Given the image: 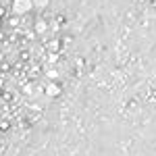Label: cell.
<instances>
[{
  "instance_id": "obj_1",
  "label": "cell",
  "mask_w": 156,
  "mask_h": 156,
  "mask_svg": "<svg viewBox=\"0 0 156 156\" xmlns=\"http://www.w3.org/2000/svg\"><path fill=\"white\" fill-rule=\"evenodd\" d=\"M12 12L17 15V17H21V15H27V12L34 11V0H12Z\"/></svg>"
},
{
  "instance_id": "obj_4",
  "label": "cell",
  "mask_w": 156,
  "mask_h": 156,
  "mask_svg": "<svg viewBox=\"0 0 156 156\" xmlns=\"http://www.w3.org/2000/svg\"><path fill=\"white\" fill-rule=\"evenodd\" d=\"M50 0H34V9H46Z\"/></svg>"
},
{
  "instance_id": "obj_2",
  "label": "cell",
  "mask_w": 156,
  "mask_h": 156,
  "mask_svg": "<svg viewBox=\"0 0 156 156\" xmlns=\"http://www.w3.org/2000/svg\"><path fill=\"white\" fill-rule=\"evenodd\" d=\"M58 94H60V85L58 83H48L46 85V96L54 98V96H58Z\"/></svg>"
},
{
  "instance_id": "obj_3",
  "label": "cell",
  "mask_w": 156,
  "mask_h": 156,
  "mask_svg": "<svg viewBox=\"0 0 156 156\" xmlns=\"http://www.w3.org/2000/svg\"><path fill=\"white\" fill-rule=\"evenodd\" d=\"M34 29H36V34H46L48 31V23L44 19H37L36 23H34Z\"/></svg>"
}]
</instances>
